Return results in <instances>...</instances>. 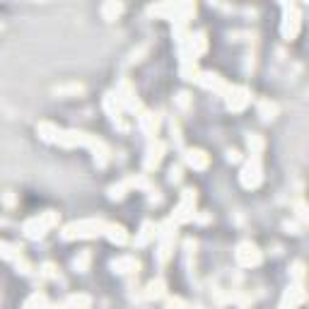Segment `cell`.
Wrapping results in <instances>:
<instances>
[{
  "label": "cell",
  "mask_w": 309,
  "mask_h": 309,
  "mask_svg": "<svg viewBox=\"0 0 309 309\" xmlns=\"http://www.w3.org/2000/svg\"><path fill=\"white\" fill-rule=\"evenodd\" d=\"M54 222V215L46 217V220H34V222H29L27 225V234L29 237H41L44 234V229H46V225H51Z\"/></svg>",
  "instance_id": "1"
},
{
  "label": "cell",
  "mask_w": 309,
  "mask_h": 309,
  "mask_svg": "<svg viewBox=\"0 0 309 309\" xmlns=\"http://www.w3.org/2000/svg\"><path fill=\"white\" fill-rule=\"evenodd\" d=\"M70 304H73V307H82V309H87L90 307V297H73V299H70Z\"/></svg>",
  "instance_id": "3"
},
{
  "label": "cell",
  "mask_w": 309,
  "mask_h": 309,
  "mask_svg": "<svg viewBox=\"0 0 309 309\" xmlns=\"http://www.w3.org/2000/svg\"><path fill=\"white\" fill-rule=\"evenodd\" d=\"M186 160H188V164L196 167V169H203V167L208 164V157H205V152H201V150H191Z\"/></svg>",
  "instance_id": "2"
}]
</instances>
